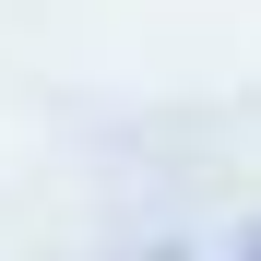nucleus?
Wrapping results in <instances>:
<instances>
[{
	"mask_svg": "<svg viewBox=\"0 0 261 261\" xmlns=\"http://www.w3.org/2000/svg\"><path fill=\"white\" fill-rule=\"evenodd\" d=\"M249 261H261V249H249Z\"/></svg>",
	"mask_w": 261,
	"mask_h": 261,
	"instance_id": "obj_1",
	"label": "nucleus"
}]
</instances>
